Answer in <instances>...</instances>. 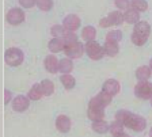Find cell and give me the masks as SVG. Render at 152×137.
Instances as JSON below:
<instances>
[{"label": "cell", "mask_w": 152, "mask_h": 137, "mask_svg": "<svg viewBox=\"0 0 152 137\" xmlns=\"http://www.w3.org/2000/svg\"><path fill=\"white\" fill-rule=\"evenodd\" d=\"M115 120L124 125L125 128L130 129L133 132H142L147 126L145 118L141 115L133 114V113L128 111V110H120L115 114Z\"/></svg>", "instance_id": "obj_1"}, {"label": "cell", "mask_w": 152, "mask_h": 137, "mask_svg": "<svg viewBox=\"0 0 152 137\" xmlns=\"http://www.w3.org/2000/svg\"><path fill=\"white\" fill-rule=\"evenodd\" d=\"M149 34H151L149 23L145 20H139L137 23H134V29L132 33V42L136 46H142L149 38Z\"/></svg>", "instance_id": "obj_2"}, {"label": "cell", "mask_w": 152, "mask_h": 137, "mask_svg": "<svg viewBox=\"0 0 152 137\" xmlns=\"http://www.w3.org/2000/svg\"><path fill=\"white\" fill-rule=\"evenodd\" d=\"M23 58H25V54L18 48H10L4 53V60L10 67H19L23 63Z\"/></svg>", "instance_id": "obj_3"}, {"label": "cell", "mask_w": 152, "mask_h": 137, "mask_svg": "<svg viewBox=\"0 0 152 137\" xmlns=\"http://www.w3.org/2000/svg\"><path fill=\"white\" fill-rule=\"evenodd\" d=\"M84 52L87 53V56L94 61L101 60V58L104 56L103 46H101L95 39H92V41H87V44L84 45Z\"/></svg>", "instance_id": "obj_4"}, {"label": "cell", "mask_w": 152, "mask_h": 137, "mask_svg": "<svg viewBox=\"0 0 152 137\" xmlns=\"http://www.w3.org/2000/svg\"><path fill=\"white\" fill-rule=\"evenodd\" d=\"M64 52H65V56L69 58H80L84 53V45L79 41L75 42H68L64 46Z\"/></svg>", "instance_id": "obj_5"}, {"label": "cell", "mask_w": 152, "mask_h": 137, "mask_svg": "<svg viewBox=\"0 0 152 137\" xmlns=\"http://www.w3.org/2000/svg\"><path fill=\"white\" fill-rule=\"evenodd\" d=\"M134 95L139 99H151L152 98V83L148 80H140V83L134 87Z\"/></svg>", "instance_id": "obj_6"}, {"label": "cell", "mask_w": 152, "mask_h": 137, "mask_svg": "<svg viewBox=\"0 0 152 137\" xmlns=\"http://www.w3.org/2000/svg\"><path fill=\"white\" fill-rule=\"evenodd\" d=\"M25 18H26V15L22 8H11V10L7 12V16H6L7 22L12 26L20 25V23L25 20Z\"/></svg>", "instance_id": "obj_7"}, {"label": "cell", "mask_w": 152, "mask_h": 137, "mask_svg": "<svg viewBox=\"0 0 152 137\" xmlns=\"http://www.w3.org/2000/svg\"><path fill=\"white\" fill-rule=\"evenodd\" d=\"M80 23H82L80 18L77 15H75V14H69V15H66L65 18H64V20H63L64 29L71 30V31H76V30L80 27Z\"/></svg>", "instance_id": "obj_8"}, {"label": "cell", "mask_w": 152, "mask_h": 137, "mask_svg": "<svg viewBox=\"0 0 152 137\" xmlns=\"http://www.w3.org/2000/svg\"><path fill=\"white\" fill-rule=\"evenodd\" d=\"M30 106V99L28 96L25 95H18L15 96V99L12 101V109L14 111H18V113H23L26 111Z\"/></svg>", "instance_id": "obj_9"}, {"label": "cell", "mask_w": 152, "mask_h": 137, "mask_svg": "<svg viewBox=\"0 0 152 137\" xmlns=\"http://www.w3.org/2000/svg\"><path fill=\"white\" fill-rule=\"evenodd\" d=\"M104 107L94 103H88V110H87V115L91 121H98V120H103L104 118Z\"/></svg>", "instance_id": "obj_10"}, {"label": "cell", "mask_w": 152, "mask_h": 137, "mask_svg": "<svg viewBox=\"0 0 152 137\" xmlns=\"http://www.w3.org/2000/svg\"><path fill=\"white\" fill-rule=\"evenodd\" d=\"M71 118L66 117V115L61 114L57 117L56 120V128L57 130L60 132V133H68V132L71 130Z\"/></svg>", "instance_id": "obj_11"}, {"label": "cell", "mask_w": 152, "mask_h": 137, "mask_svg": "<svg viewBox=\"0 0 152 137\" xmlns=\"http://www.w3.org/2000/svg\"><path fill=\"white\" fill-rule=\"evenodd\" d=\"M120 90H121V86H120V83H118L115 79H109V80H106V82L103 83V87H102V91H104V93L110 94L111 96L117 95V94L120 93Z\"/></svg>", "instance_id": "obj_12"}, {"label": "cell", "mask_w": 152, "mask_h": 137, "mask_svg": "<svg viewBox=\"0 0 152 137\" xmlns=\"http://www.w3.org/2000/svg\"><path fill=\"white\" fill-rule=\"evenodd\" d=\"M111 98L113 96L110 94L104 93V91H101L98 95H95L94 98L90 101V103H94V105H98V106H102V107H106L111 103Z\"/></svg>", "instance_id": "obj_13"}, {"label": "cell", "mask_w": 152, "mask_h": 137, "mask_svg": "<svg viewBox=\"0 0 152 137\" xmlns=\"http://www.w3.org/2000/svg\"><path fill=\"white\" fill-rule=\"evenodd\" d=\"M45 69L49 74H56L58 72V60L54 54H49L45 57Z\"/></svg>", "instance_id": "obj_14"}, {"label": "cell", "mask_w": 152, "mask_h": 137, "mask_svg": "<svg viewBox=\"0 0 152 137\" xmlns=\"http://www.w3.org/2000/svg\"><path fill=\"white\" fill-rule=\"evenodd\" d=\"M64 46H65V42L61 37H53V38L49 41L48 44V48L52 53H58V52H63L64 50Z\"/></svg>", "instance_id": "obj_15"}, {"label": "cell", "mask_w": 152, "mask_h": 137, "mask_svg": "<svg viewBox=\"0 0 152 137\" xmlns=\"http://www.w3.org/2000/svg\"><path fill=\"white\" fill-rule=\"evenodd\" d=\"M139 20H140L139 11H136L134 8H132V7H129L128 10H125V12H124V22L129 23V25H134V23H137Z\"/></svg>", "instance_id": "obj_16"}, {"label": "cell", "mask_w": 152, "mask_h": 137, "mask_svg": "<svg viewBox=\"0 0 152 137\" xmlns=\"http://www.w3.org/2000/svg\"><path fill=\"white\" fill-rule=\"evenodd\" d=\"M103 52L106 56L109 57H114L117 56L118 52H120V46H118V42H114V41H106L103 45Z\"/></svg>", "instance_id": "obj_17"}, {"label": "cell", "mask_w": 152, "mask_h": 137, "mask_svg": "<svg viewBox=\"0 0 152 137\" xmlns=\"http://www.w3.org/2000/svg\"><path fill=\"white\" fill-rule=\"evenodd\" d=\"M109 132H110L111 136L114 137H124V136H128L125 132H124V125L121 122H118L117 120L113 122V124L109 126Z\"/></svg>", "instance_id": "obj_18"}, {"label": "cell", "mask_w": 152, "mask_h": 137, "mask_svg": "<svg viewBox=\"0 0 152 137\" xmlns=\"http://www.w3.org/2000/svg\"><path fill=\"white\" fill-rule=\"evenodd\" d=\"M72 69H73L72 58L65 57V58L58 60V71H60L61 74H71Z\"/></svg>", "instance_id": "obj_19"}, {"label": "cell", "mask_w": 152, "mask_h": 137, "mask_svg": "<svg viewBox=\"0 0 152 137\" xmlns=\"http://www.w3.org/2000/svg\"><path fill=\"white\" fill-rule=\"evenodd\" d=\"M92 130L95 132V133L98 134H104L109 132V125L106 121H103V120H98V121H92Z\"/></svg>", "instance_id": "obj_20"}, {"label": "cell", "mask_w": 152, "mask_h": 137, "mask_svg": "<svg viewBox=\"0 0 152 137\" xmlns=\"http://www.w3.org/2000/svg\"><path fill=\"white\" fill-rule=\"evenodd\" d=\"M28 99L30 101H39L42 98V90H41V84L39 83H35L33 84V87L28 90V94H27Z\"/></svg>", "instance_id": "obj_21"}, {"label": "cell", "mask_w": 152, "mask_h": 137, "mask_svg": "<svg viewBox=\"0 0 152 137\" xmlns=\"http://www.w3.org/2000/svg\"><path fill=\"white\" fill-rule=\"evenodd\" d=\"M39 84H41L42 95H44V96H50L52 94L54 93V84H53V82H52V80L45 79V80H42Z\"/></svg>", "instance_id": "obj_22"}, {"label": "cell", "mask_w": 152, "mask_h": 137, "mask_svg": "<svg viewBox=\"0 0 152 137\" xmlns=\"http://www.w3.org/2000/svg\"><path fill=\"white\" fill-rule=\"evenodd\" d=\"M60 82H61V84L65 87V90H72L73 87H75V84H76L75 77H73L72 75H69V74H63L61 75Z\"/></svg>", "instance_id": "obj_23"}, {"label": "cell", "mask_w": 152, "mask_h": 137, "mask_svg": "<svg viewBox=\"0 0 152 137\" xmlns=\"http://www.w3.org/2000/svg\"><path fill=\"white\" fill-rule=\"evenodd\" d=\"M151 75H152V71H151V68H149V65L148 67H147V65H142V67L137 68V71H136V77L139 80H149Z\"/></svg>", "instance_id": "obj_24"}, {"label": "cell", "mask_w": 152, "mask_h": 137, "mask_svg": "<svg viewBox=\"0 0 152 137\" xmlns=\"http://www.w3.org/2000/svg\"><path fill=\"white\" fill-rule=\"evenodd\" d=\"M107 19L110 20L111 26H118L124 23V12H120V11H113L107 15Z\"/></svg>", "instance_id": "obj_25"}, {"label": "cell", "mask_w": 152, "mask_h": 137, "mask_svg": "<svg viewBox=\"0 0 152 137\" xmlns=\"http://www.w3.org/2000/svg\"><path fill=\"white\" fill-rule=\"evenodd\" d=\"M95 37H96V30H95V27H92V26H86V27H83L82 38L84 39V41H92V39H95Z\"/></svg>", "instance_id": "obj_26"}, {"label": "cell", "mask_w": 152, "mask_h": 137, "mask_svg": "<svg viewBox=\"0 0 152 137\" xmlns=\"http://www.w3.org/2000/svg\"><path fill=\"white\" fill-rule=\"evenodd\" d=\"M130 7L139 12H144L148 10V3L147 0H130Z\"/></svg>", "instance_id": "obj_27"}, {"label": "cell", "mask_w": 152, "mask_h": 137, "mask_svg": "<svg viewBox=\"0 0 152 137\" xmlns=\"http://www.w3.org/2000/svg\"><path fill=\"white\" fill-rule=\"evenodd\" d=\"M35 6L39 8L44 12H48L53 8V0H37L35 1Z\"/></svg>", "instance_id": "obj_28"}, {"label": "cell", "mask_w": 152, "mask_h": 137, "mask_svg": "<svg viewBox=\"0 0 152 137\" xmlns=\"http://www.w3.org/2000/svg\"><path fill=\"white\" fill-rule=\"evenodd\" d=\"M122 39V33L120 30H111L106 34V41H114V42H120Z\"/></svg>", "instance_id": "obj_29"}, {"label": "cell", "mask_w": 152, "mask_h": 137, "mask_svg": "<svg viewBox=\"0 0 152 137\" xmlns=\"http://www.w3.org/2000/svg\"><path fill=\"white\" fill-rule=\"evenodd\" d=\"M61 38L64 39V42H65V44H68V42L77 41V35H76L75 31H71V30H66L65 29V31H64V34H63V37H61Z\"/></svg>", "instance_id": "obj_30"}, {"label": "cell", "mask_w": 152, "mask_h": 137, "mask_svg": "<svg viewBox=\"0 0 152 137\" xmlns=\"http://www.w3.org/2000/svg\"><path fill=\"white\" fill-rule=\"evenodd\" d=\"M64 31H65V29H64L63 25H54V26H52V29H50V34L53 37H63Z\"/></svg>", "instance_id": "obj_31"}, {"label": "cell", "mask_w": 152, "mask_h": 137, "mask_svg": "<svg viewBox=\"0 0 152 137\" xmlns=\"http://www.w3.org/2000/svg\"><path fill=\"white\" fill-rule=\"evenodd\" d=\"M114 4L117 6L118 10L125 11L130 7V0H114Z\"/></svg>", "instance_id": "obj_32"}, {"label": "cell", "mask_w": 152, "mask_h": 137, "mask_svg": "<svg viewBox=\"0 0 152 137\" xmlns=\"http://www.w3.org/2000/svg\"><path fill=\"white\" fill-rule=\"evenodd\" d=\"M35 1L37 0H19V4L23 7V8H33L35 6Z\"/></svg>", "instance_id": "obj_33"}, {"label": "cell", "mask_w": 152, "mask_h": 137, "mask_svg": "<svg viewBox=\"0 0 152 137\" xmlns=\"http://www.w3.org/2000/svg\"><path fill=\"white\" fill-rule=\"evenodd\" d=\"M99 26H101V27H103V29H106V27H109V26H111L110 20L107 19V16H106V18H102V19L99 20Z\"/></svg>", "instance_id": "obj_34"}, {"label": "cell", "mask_w": 152, "mask_h": 137, "mask_svg": "<svg viewBox=\"0 0 152 137\" xmlns=\"http://www.w3.org/2000/svg\"><path fill=\"white\" fill-rule=\"evenodd\" d=\"M10 101H11V91H10V90H6V93H4V103L8 105Z\"/></svg>", "instance_id": "obj_35"}, {"label": "cell", "mask_w": 152, "mask_h": 137, "mask_svg": "<svg viewBox=\"0 0 152 137\" xmlns=\"http://www.w3.org/2000/svg\"><path fill=\"white\" fill-rule=\"evenodd\" d=\"M149 68H151V71H152V58H151V61H149Z\"/></svg>", "instance_id": "obj_36"}, {"label": "cell", "mask_w": 152, "mask_h": 137, "mask_svg": "<svg viewBox=\"0 0 152 137\" xmlns=\"http://www.w3.org/2000/svg\"><path fill=\"white\" fill-rule=\"evenodd\" d=\"M149 136L152 137V128H151V130H149Z\"/></svg>", "instance_id": "obj_37"}, {"label": "cell", "mask_w": 152, "mask_h": 137, "mask_svg": "<svg viewBox=\"0 0 152 137\" xmlns=\"http://www.w3.org/2000/svg\"><path fill=\"white\" fill-rule=\"evenodd\" d=\"M149 101H151V106H152V98H151V99H149Z\"/></svg>", "instance_id": "obj_38"}]
</instances>
